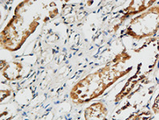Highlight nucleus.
<instances>
[{"label":"nucleus","instance_id":"nucleus-3","mask_svg":"<svg viewBox=\"0 0 159 120\" xmlns=\"http://www.w3.org/2000/svg\"><path fill=\"white\" fill-rule=\"evenodd\" d=\"M108 109L102 102H96L91 104L84 110L85 120H109L108 119Z\"/></svg>","mask_w":159,"mask_h":120},{"label":"nucleus","instance_id":"nucleus-5","mask_svg":"<svg viewBox=\"0 0 159 120\" xmlns=\"http://www.w3.org/2000/svg\"><path fill=\"white\" fill-rule=\"evenodd\" d=\"M2 68V75L10 81H16L22 77L21 72L23 71V66L20 62H11L6 63L5 67Z\"/></svg>","mask_w":159,"mask_h":120},{"label":"nucleus","instance_id":"nucleus-1","mask_svg":"<svg viewBox=\"0 0 159 120\" xmlns=\"http://www.w3.org/2000/svg\"><path fill=\"white\" fill-rule=\"evenodd\" d=\"M130 58L131 56L124 50L116 55L113 62L80 80L70 91L72 102L75 104H84L102 95L110 86L131 71L132 68L125 70L118 67L121 62L124 63Z\"/></svg>","mask_w":159,"mask_h":120},{"label":"nucleus","instance_id":"nucleus-4","mask_svg":"<svg viewBox=\"0 0 159 120\" xmlns=\"http://www.w3.org/2000/svg\"><path fill=\"white\" fill-rule=\"evenodd\" d=\"M156 1L154 0L153 1H132L130 2L129 6L123 11L124 15L121 18V20L124 21L130 16L137 15L140 12H144L149 7L153 6V4Z\"/></svg>","mask_w":159,"mask_h":120},{"label":"nucleus","instance_id":"nucleus-6","mask_svg":"<svg viewBox=\"0 0 159 120\" xmlns=\"http://www.w3.org/2000/svg\"><path fill=\"white\" fill-rule=\"evenodd\" d=\"M152 110H153L154 114H158L159 112V94L156 97L155 100L153 102V104L152 106Z\"/></svg>","mask_w":159,"mask_h":120},{"label":"nucleus","instance_id":"nucleus-2","mask_svg":"<svg viewBox=\"0 0 159 120\" xmlns=\"http://www.w3.org/2000/svg\"><path fill=\"white\" fill-rule=\"evenodd\" d=\"M159 30V5H153L132 19L126 27L125 35L136 40L153 37Z\"/></svg>","mask_w":159,"mask_h":120}]
</instances>
